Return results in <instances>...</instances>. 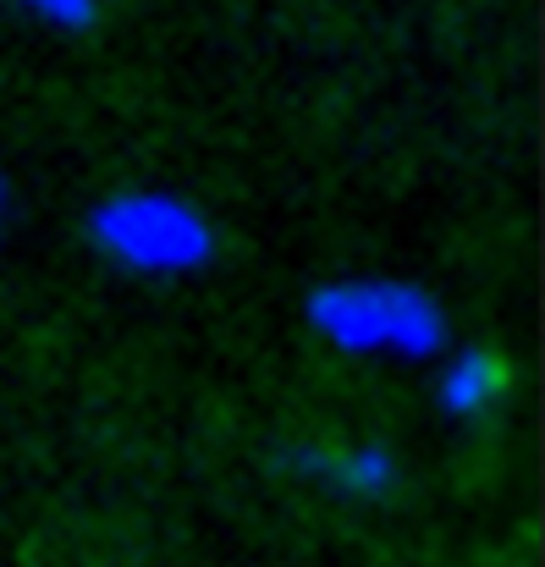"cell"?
Returning a JSON list of instances; mask_svg holds the SVG:
<instances>
[{
  "label": "cell",
  "instance_id": "obj_1",
  "mask_svg": "<svg viewBox=\"0 0 545 567\" xmlns=\"http://www.w3.org/2000/svg\"><path fill=\"white\" fill-rule=\"evenodd\" d=\"M309 320L348 353L430 359L446 342V315L435 298L402 281H331L309 298Z\"/></svg>",
  "mask_w": 545,
  "mask_h": 567
},
{
  "label": "cell",
  "instance_id": "obj_2",
  "mask_svg": "<svg viewBox=\"0 0 545 567\" xmlns=\"http://www.w3.org/2000/svg\"><path fill=\"white\" fill-rule=\"evenodd\" d=\"M89 231L116 265L150 270V276L198 270L215 254L209 220L187 198H172V193H116L94 209Z\"/></svg>",
  "mask_w": 545,
  "mask_h": 567
},
{
  "label": "cell",
  "instance_id": "obj_3",
  "mask_svg": "<svg viewBox=\"0 0 545 567\" xmlns=\"http://www.w3.org/2000/svg\"><path fill=\"white\" fill-rule=\"evenodd\" d=\"M507 385H513V370H507L502 353L469 348V353H457V359L446 364V375H441V408L457 413V419H480V413H491V408L507 396Z\"/></svg>",
  "mask_w": 545,
  "mask_h": 567
},
{
  "label": "cell",
  "instance_id": "obj_4",
  "mask_svg": "<svg viewBox=\"0 0 545 567\" xmlns=\"http://www.w3.org/2000/svg\"><path fill=\"white\" fill-rule=\"evenodd\" d=\"M337 474H342L348 491L374 496V491L391 485V457H385V452H348V457H337Z\"/></svg>",
  "mask_w": 545,
  "mask_h": 567
},
{
  "label": "cell",
  "instance_id": "obj_5",
  "mask_svg": "<svg viewBox=\"0 0 545 567\" xmlns=\"http://www.w3.org/2000/svg\"><path fill=\"white\" fill-rule=\"evenodd\" d=\"M33 17H44L50 28H66V33H78V28H89L94 17H100V0H22Z\"/></svg>",
  "mask_w": 545,
  "mask_h": 567
}]
</instances>
